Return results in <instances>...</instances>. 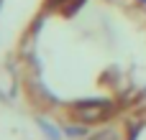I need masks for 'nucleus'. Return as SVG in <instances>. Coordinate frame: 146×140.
<instances>
[{
	"instance_id": "nucleus-1",
	"label": "nucleus",
	"mask_w": 146,
	"mask_h": 140,
	"mask_svg": "<svg viewBox=\"0 0 146 140\" xmlns=\"http://www.w3.org/2000/svg\"><path fill=\"white\" fill-rule=\"evenodd\" d=\"M87 140H123V133L115 130V128H105V130L95 133L92 138H87Z\"/></svg>"
}]
</instances>
